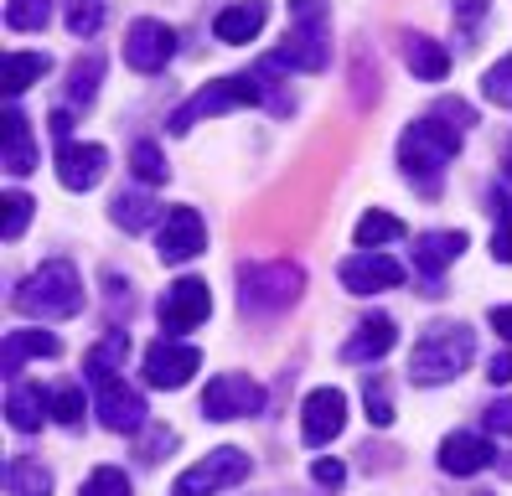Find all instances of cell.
Returning a JSON list of instances; mask_svg holds the SVG:
<instances>
[{
  "label": "cell",
  "mask_w": 512,
  "mask_h": 496,
  "mask_svg": "<svg viewBox=\"0 0 512 496\" xmlns=\"http://www.w3.org/2000/svg\"><path fill=\"white\" fill-rule=\"evenodd\" d=\"M461 140L466 130L461 124H450L445 114H425V119H414L404 140H399V166H404V181L414 186L419 197H440V186H445V166L461 155Z\"/></svg>",
  "instance_id": "6da1fadb"
},
{
  "label": "cell",
  "mask_w": 512,
  "mask_h": 496,
  "mask_svg": "<svg viewBox=\"0 0 512 496\" xmlns=\"http://www.w3.org/2000/svg\"><path fill=\"white\" fill-rule=\"evenodd\" d=\"M275 73H285V68H280L275 57H264L254 73H233V78L207 83L202 93H192V99L166 119V130H171V135H187L192 124L207 119V114H228V109H244V104H264V99L285 114V99H275Z\"/></svg>",
  "instance_id": "7a4b0ae2"
},
{
  "label": "cell",
  "mask_w": 512,
  "mask_h": 496,
  "mask_svg": "<svg viewBox=\"0 0 512 496\" xmlns=\"http://www.w3.org/2000/svg\"><path fill=\"white\" fill-rule=\"evenodd\" d=\"M471 357H476V331L466 321H435V326L419 331V341H414L409 378L419 388H440L450 378H461Z\"/></svg>",
  "instance_id": "3957f363"
},
{
  "label": "cell",
  "mask_w": 512,
  "mask_h": 496,
  "mask_svg": "<svg viewBox=\"0 0 512 496\" xmlns=\"http://www.w3.org/2000/svg\"><path fill=\"white\" fill-rule=\"evenodd\" d=\"M11 305L21 316H37V321H68L83 310V279L68 259H47L42 269H32L16 285Z\"/></svg>",
  "instance_id": "277c9868"
},
{
  "label": "cell",
  "mask_w": 512,
  "mask_h": 496,
  "mask_svg": "<svg viewBox=\"0 0 512 496\" xmlns=\"http://www.w3.org/2000/svg\"><path fill=\"white\" fill-rule=\"evenodd\" d=\"M331 6L326 0H290V42L280 52H269L280 68L295 73H321L331 62Z\"/></svg>",
  "instance_id": "5b68a950"
},
{
  "label": "cell",
  "mask_w": 512,
  "mask_h": 496,
  "mask_svg": "<svg viewBox=\"0 0 512 496\" xmlns=\"http://www.w3.org/2000/svg\"><path fill=\"white\" fill-rule=\"evenodd\" d=\"M306 290L300 264H238V305L249 316H280Z\"/></svg>",
  "instance_id": "8992f818"
},
{
  "label": "cell",
  "mask_w": 512,
  "mask_h": 496,
  "mask_svg": "<svg viewBox=\"0 0 512 496\" xmlns=\"http://www.w3.org/2000/svg\"><path fill=\"white\" fill-rule=\"evenodd\" d=\"M249 471H254V460L238 450V445H223V450H213L207 460H197L192 471L176 476L171 496H218V491H228V486H244Z\"/></svg>",
  "instance_id": "52a82bcc"
},
{
  "label": "cell",
  "mask_w": 512,
  "mask_h": 496,
  "mask_svg": "<svg viewBox=\"0 0 512 496\" xmlns=\"http://www.w3.org/2000/svg\"><path fill=\"white\" fill-rule=\"evenodd\" d=\"M94 383V409H99V424L114 429V434H135L145 429V393H135L119 372H99V378H88Z\"/></svg>",
  "instance_id": "ba28073f"
},
{
  "label": "cell",
  "mask_w": 512,
  "mask_h": 496,
  "mask_svg": "<svg viewBox=\"0 0 512 496\" xmlns=\"http://www.w3.org/2000/svg\"><path fill=\"white\" fill-rule=\"evenodd\" d=\"M466 254V233H456V228H435V233H419V243H414V274H419V295H430V300H440L445 295V269L456 264Z\"/></svg>",
  "instance_id": "9c48e42d"
},
{
  "label": "cell",
  "mask_w": 512,
  "mask_h": 496,
  "mask_svg": "<svg viewBox=\"0 0 512 496\" xmlns=\"http://www.w3.org/2000/svg\"><path fill=\"white\" fill-rule=\"evenodd\" d=\"M259 409H264V388L254 378H244V372H223V378H213L202 393V419H213V424L254 419Z\"/></svg>",
  "instance_id": "30bf717a"
},
{
  "label": "cell",
  "mask_w": 512,
  "mask_h": 496,
  "mask_svg": "<svg viewBox=\"0 0 512 496\" xmlns=\"http://www.w3.org/2000/svg\"><path fill=\"white\" fill-rule=\"evenodd\" d=\"M156 316L171 336H182V331H197L207 316H213V290L202 285V279H176V285L161 295L156 305Z\"/></svg>",
  "instance_id": "8fae6325"
},
{
  "label": "cell",
  "mask_w": 512,
  "mask_h": 496,
  "mask_svg": "<svg viewBox=\"0 0 512 496\" xmlns=\"http://www.w3.org/2000/svg\"><path fill=\"white\" fill-rule=\"evenodd\" d=\"M197 367H202V352L187 347V341H176V336H166L145 352V383L171 393V388H187L197 378Z\"/></svg>",
  "instance_id": "7c38bea8"
},
{
  "label": "cell",
  "mask_w": 512,
  "mask_h": 496,
  "mask_svg": "<svg viewBox=\"0 0 512 496\" xmlns=\"http://www.w3.org/2000/svg\"><path fill=\"white\" fill-rule=\"evenodd\" d=\"M176 57V31L166 26V21H130V31H125V62L135 73H161L166 62Z\"/></svg>",
  "instance_id": "4fadbf2b"
},
{
  "label": "cell",
  "mask_w": 512,
  "mask_h": 496,
  "mask_svg": "<svg viewBox=\"0 0 512 496\" xmlns=\"http://www.w3.org/2000/svg\"><path fill=\"white\" fill-rule=\"evenodd\" d=\"M337 274H342V285H347L352 295H378V290L404 285V264L388 259V254H378V248H357V254H347Z\"/></svg>",
  "instance_id": "5bb4252c"
},
{
  "label": "cell",
  "mask_w": 512,
  "mask_h": 496,
  "mask_svg": "<svg viewBox=\"0 0 512 496\" xmlns=\"http://www.w3.org/2000/svg\"><path fill=\"white\" fill-rule=\"evenodd\" d=\"M342 424H347V398H342V388H311L306 403H300V440L316 450V445H326V440H337Z\"/></svg>",
  "instance_id": "9a60e30c"
},
{
  "label": "cell",
  "mask_w": 512,
  "mask_h": 496,
  "mask_svg": "<svg viewBox=\"0 0 512 496\" xmlns=\"http://www.w3.org/2000/svg\"><path fill=\"white\" fill-rule=\"evenodd\" d=\"M207 248V228L197 207H171L161 223V264H192Z\"/></svg>",
  "instance_id": "2e32d148"
},
{
  "label": "cell",
  "mask_w": 512,
  "mask_h": 496,
  "mask_svg": "<svg viewBox=\"0 0 512 496\" xmlns=\"http://www.w3.org/2000/svg\"><path fill=\"white\" fill-rule=\"evenodd\" d=\"M109 171V150L104 145H83V140H63L57 145V181L68 186V192H88V186H99Z\"/></svg>",
  "instance_id": "e0dca14e"
},
{
  "label": "cell",
  "mask_w": 512,
  "mask_h": 496,
  "mask_svg": "<svg viewBox=\"0 0 512 496\" xmlns=\"http://www.w3.org/2000/svg\"><path fill=\"white\" fill-rule=\"evenodd\" d=\"M399 347V326L394 316H363L357 331L342 341V362H378Z\"/></svg>",
  "instance_id": "ac0fdd59"
},
{
  "label": "cell",
  "mask_w": 512,
  "mask_h": 496,
  "mask_svg": "<svg viewBox=\"0 0 512 496\" xmlns=\"http://www.w3.org/2000/svg\"><path fill=\"white\" fill-rule=\"evenodd\" d=\"M497 460L492 440H481V434H445V445H440V471L445 476H476V471H487V465Z\"/></svg>",
  "instance_id": "d6986e66"
},
{
  "label": "cell",
  "mask_w": 512,
  "mask_h": 496,
  "mask_svg": "<svg viewBox=\"0 0 512 496\" xmlns=\"http://www.w3.org/2000/svg\"><path fill=\"white\" fill-rule=\"evenodd\" d=\"M264 21H269V0H233V6H223L213 16V31H218V42L244 47L264 31Z\"/></svg>",
  "instance_id": "ffe728a7"
},
{
  "label": "cell",
  "mask_w": 512,
  "mask_h": 496,
  "mask_svg": "<svg viewBox=\"0 0 512 496\" xmlns=\"http://www.w3.org/2000/svg\"><path fill=\"white\" fill-rule=\"evenodd\" d=\"M47 414H52V398H47L42 383H11V393H6V424L16 434H37L47 424Z\"/></svg>",
  "instance_id": "44dd1931"
},
{
  "label": "cell",
  "mask_w": 512,
  "mask_h": 496,
  "mask_svg": "<svg viewBox=\"0 0 512 496\" xmlns=\"http://www.w3.org/2000/svg\"><path fill=\"white\" fill-rule=\"evenodd\" d=\"M404 62L419 83H440L450 73V52L435 37H419V31H404Z\"/></svg>",
  "instance_id": "7402d4cb"
},
{
  "label": "cell",
  "mask_w": 512,
  "mask_h": 496,
  "mask_svg": "<svg viewBox=\"0 0 512 496\" xmlns=\"http://www.w3.org/2000/svg\"><path fill=\"white\" fill-rule=\"evenodd\" d=\"M57 352H63V341H57L52 331H11L6 336V378L16 383L21 367L32 357H57Z\"/></svg>",
  "instance_id": "603a6c76"
},
{
  "label": "cell",
  "mask_w": 512,
  "mask_h": 496,
  "mask_svg": "<svg viewBox=\"0 0 512 496\" xmlns=\"http://www.w3.org/2000/svg\"><path fill=\"white\" fill-rule=\"evenodd\" d=\"M6 171H11V176H32V171H37L32 124H26L21 109H6Z\"/></svg>",
  "instance_id": "cb8c5ba5"
},
{
  "label": "cell",
  "mask_w": 512,
  "mask_h": 496,
  "mask_svg": "<svg viewBox=\"0 0 512 496\" xmlns=\"http://www.w3.org/2000/svg\"><path fill=\"white\" fill-rule=\"evenodd\" d=\"M109 217H114V228H125V233H145L161 217V202H150L145 192H130L125 186V192L109 202Z\"/></svg>",
  "instance_id": "d4e9b609"
},
{
  "label": "cell",
  "mask_w": 512,
  "mask_h": 496,
  "mask_svg": "<svg viewBox=\"0 0 512 496\" xmlns=\"http://www.w3.org/2000/svg\"><path fill=\"white\" fill-rule=\"evenodd\" d=\"M6 486H11V496H52V471H47V460L16 455V460L6 465Z\"/></svg>",
  "instance_id": "484cf974"
},
{
  "label": "cell",
  "mask_w": 512,
  "mask_h": 496,
  "mask_svg": "<svg viewBox=\"0 0 512 496\" xmlns=\"http://www.w3.org/2000/svg\"><path fill=\"white\" fill-rule=\"evenodd\" d=\"M99 83H104V52H94L88 47L78 62H73V73H68V104H94V93H99Z\"/></svg>",
  "instance_id": "4316f807"
},
{
  "label": "cell",
  "mask_w": 512,
  "mask_h": 496,
  "mask_svg": "<svg viewBox=\"0 0 512 496\" xmlns=\"http://www.w3.org/2000/svg\"><path fill=\"white\" fill-rule=\"evenodd\" d=\"M47 68H52V62L42 52H11L6 57V93H11V99H21V93L32 88L37 78H47Z\"/></svg>",
  "instance_id": "83f0119b"
},
{
  "label": "cell",
  "mask_w": 512,
  "mask_h": 496,
  "mask_svg": "<svg viewBox=\"0 0 512 496\" xmlns=\"http://www.w3.org/2000/svg\"><path fill=\"white\" fill-rule=\"evenodd\" d=\"M487 212L497 217V233H492V254H497V264H512V192H502V186H492V192H487Z\"/></svg>",
  "instance_id": "f1b7e54d"
},
{
  "label": "cell",
  "mask_w": 512,
  "mask_h": 496,
  "mask_svg": "<svg viewBox=\"0 0 512 496\" xmlns=\"http://www.w3.org/2000/svg\"><path fill=\"white\" fill-rule=\"evenodd\" d=\"M130 171H135V181H145V186H161V181L171 176V166H166L161 145H150V140L130 145Z\"/></svg>",
  "instance_id": "f546056e"
},
{
  "label": "cell",
  "mask_w": 512,
  "mask_h": 496,
  "mask_svg": "<svg viewBox=\"0 0 512 496\" xmlns=\"http://www.w3.org/2000/svg\"><path fill=\"white\" fill-rule=\"evenodd\" d=\"M394 238H404V223L394 212H368L363 223H357V248H383Z\"/></svg>",
  "instance_id": "4dcf8cb0"
},
{
  "label": "cell",
  "mask_w": 512,
  "mask_h": 496,
  "mask_svg": "<svg viewBox=\"0 0 512 496\" xmlns=\"http://www.w3.org/2000/svg\"><path fill=\"white\" fill-rule=\"evenodd\" d=\"M104 16H109L104 0H73V6H68V31H73L78 42H88V37H99Z\"/></svg>",
  "instance_id": "1f68e13d"
},
{
  "label": "cell",
  "mask_w": 512,
  "mask_h": 496,
  "mask_svg": "<svg viewBox=\"0 0 512 496\" xmlns=\"http://www.w3.org/2000/svg\"><path fill=\"white\" fill-rule=\"evenodd\" d=\"M52 21V0H11L6 6V26L11 31H42Z\"/></svg>",
  "instance_id": "d6a6232c"
},
{
  "label": "cell",
  "mask_w": 512,
  "mask_h": 496,
  "mask_svg": "<svg viewBox=\"0 0 512 496\" xmlns=\"http://www.w3.org/2000/svg\"><path fill=\"white\" fill-rule=\"evenodd\" d=\"M125 352H130V331H109L99 347L88 352V378H99V372H114Z\"/></svg>",
  "instance_id": "836d02e7"
},
{
  "label": "cell",
  "mask_w": 512,
  "mask_h": 496,
  "mask_svg": "<svg viewBox=\"0 0 512 496\" xmlns=\"http://www.w3.org/2000/svg\"><path fill=\"white\" fill-rule=\"evenodd\" d=\"M78 496H130V476L119 471V465H99V471L83 481Z\"/></svg>",
  "instance_id": "e575fe53"
},
{
  "label": "cell",
  "mask_w": 512,
  "mask_h": 496,
  "mask_svg": "<svg viewBox=\"0 0 512 496\" xmlns=\"http://www.w3.org/2000/svg\"><path fill=\"white\" fill-rule=\"evenodd\" d=\"M481 93H487L497 109H512V52L497 62V68H487V78H481Z\"/></svg>",
  "instance_id": "d590c367"
},
{
  "label": "cell",
  "mask_w": 512,
  "mask_h": 496,
  "mask_svg": "<svg viewBox=\"0 0 512 496\" xmlns=\"http://www.w3.org/2000/svg\"><path fill=\"white\" fill-rule=\"evenodd\" d=\"M363 403H368V419H373L378 429L394 424V398H388V388H383L378 378H368V383H363Z\"/></svg>",
  "instance_id": "8d00e7d4"
},
{
  "label": "cell",
  "mask_w": 512,
  "mask_h": 496,
  "mask_svg": "<svg viewBox=\"0 0 512 496\" xmlns=\"http://www.w3.org/2000/svg\"><path fill=\"white\" fill-rule=\"evenodd\" d=\"M83 414H88L83 388H57V393H52V419H57V424H68V429H73Z\"/></svg>",
  "instance_id": "74e56055"
},
{
  "label": "cell",
  "mask_w": 512,
  "mask_h": 496,
  "mask_svg": "<svg viewBox=\"0 0 512 496\" xmlns=\"http://www.w3.org/2000/svg\"><path fill=\"white\" fill-rule=\"evenodd\" d=\"M32 223V197L26 192H6V238H21Z\"/></svg>",
  "instance_id": "f35d334b"
},
{
  "label": "cell",
  "mask_w": 512,
  "mask_h": 496,
  "mask_svg": "<svg viewBox=\"0 0 512 496\" xmlns=\"http://www.w3.org/2000/svg\"><path fill=\"white\" fill-rule=\"evenodd\" d=\"M487 6H492V0H450V11H456V26L461 31H476V21L487 16Z\"/></svg>",
  "instance_id": "ab89813d"
},
{
  "label": "cell",
  "mask_w": 512,
  "mask_h": 496,
  "mask_svg": "<svg viewBox=\"0 0 512 496\" xmlns=\"http://www.w3.org/2000/svg\"><path fill=\"white\" fill-rule=\"evenodd\" d=\"M311 476H316V486H326V491H342L347 465H342V460H316V465H311Z\"/></svg>",
  "instance_id": "60d3db41"
},
{
  "label": "cell",
  "mask_w": 512,
  "mask_h": 496,
  "mask_svg": "<svg viewBox=\"0 0 512 496\" xmlns=\"http://www.w3.org/2000/svg\"><path fill=\"white\" fill-rule=\"evenodd\" d=\"M481 424H487L492 434H512V398H497L487 414H481Z\"/></svg>",
  "instance_id": "b9f144b4"
},
{
  "label": "cell",
  "mask_w": 512,
  "mask_h": 496,
  "mask_svg": "<svg viewBox=\"0 0 512 496\" xmlns=\"http://www.w3.org/2000/svg\"><path fill=\"white\" fill-rule=\"evenodd\" d=\"M435 114H445L450 124H461V130H471V124H476V109H471V104H461V99H440V104H435Z\"/></svg>",
  "instance_id": "7bdbcfd3"
},
{
  "label": "cell",
  "mask_w": 512,
  "mask_h": 496,
  "mask_svg": "<svg viewBox=\"0 0 512 496\" xmlns=\"http://www.w3.org/2000/svg\"><path fill=\"white\" fill-rule=\"evenodd\" d=\"M166 445H176V434H171V429H156V434H150V440H145V450H140V460H145V465H156Z\"/></svg>",
  "instance_id": "ee69618b"
},
{
  "label": "cell",
  "mask_w": 512,
  "mask_h": 496,
  "mask_svg": "<svg viewBox=\"0 0 512 496\" xmlns=\"http://www.w3.org/2000/svg\"><path fill=\"white\" fill-rule=\"evenodd\" d=\"M487 378H492L497 388H502V383H512V347H502V352L487 362Z\"/></svg>",
  "instance_id": "f6af8a7d"
},
{
  "label": "cell",
  "mask_w": 512,
  "mask_h": 496,
  "mask_svg": "<svg viewBox=\"0 0 512 496\" xmlns=\"http://www.w3.org/2000/svg\"><path fill=\"white\" fill-rule=\"evenodd\" d=\"M492 326H497V336L512 347V305H497V310H492Z\"/></svg>",
  "instance_id": "bcb514c9"
},
{
  "label": "cell",
  "mask_w": 512,
  "mask_h": 496,
  "mask_svg": "<svg viewBox=\"0 0 512 496\" xmlns=\"http://www.w3.org/2000/svg\"><path fill=\"white\" fill-rule=\"evenodd\" d=\"M502 176L512 181V145H507V155H502Z\"/></svg>",
  "instance_id": "7dc6e473"
}]
</instances>
